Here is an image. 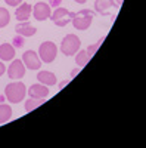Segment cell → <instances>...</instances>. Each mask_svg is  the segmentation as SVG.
Listing matches in <instances>:
<instances>
[{"label": "cell", "instance_id": "cell-25", "mask_svg": "<svg viewBox=\"0 0 146 148\" xmlns=\"http://www.w3.org/2000/svg\"><path fill=\"white\" fill-rule=\"evenodd\" d=\"M80 70H81L80 67H78V68H75V70H72V71H71V79H74V77L77 76V74L80 73Z\"/></svg>", "mask_w": 146, "mask_h": 148}, {"label": "cell", "instance_id": "cell-11", "mask_svg": "<svg viewBox=\"0 0 146 148\" xmlns=\"http://www.w3.org/2000/svg\"><path fill=\"white\" fill-rule=\"evenodd\" d=\"M33 14V6L30 3H21L19 6H16V10H15V16L16 19L21 22V21H28L30 16Z\"/></svg>", "mask_w": 146, "mask_h": 148}, {"label": "cell", "instance_id": "cell-21", "mask_svg": "<svg viewBox=\"0 0 146 148\" xmlns=\"http://www.w3.org/2000/svg\"><path fill=\"white\" fill-rule=\"evenodd\" d=\"M5 3H6L7 6L16 8V6H19V5L22 3V0H5Z\"/></svg>", "mask_w": 146, "mask_h": 148}, {"label": "cell", "instance_id": "cell-24", "mask_svg": "<svg viewBox=\"0 0 146 148\" xmlns=\"http://www.w3.org/2000/svg\"><path fill=\"white\" fill-rule=\"evenodd\" d=\"M6 73V65L3 64V61H0V77Z\"/></svg>", "mask_w": 146, "mask_h": 148}, {"label": "cell", "instance_id": "cell-16", "mask_svg": "<svg viewBox=\"0 0 146 148\" xmlns=\"http://www.w3.org/2000/svg\"><path fill=\"white\" fill-rule=\"evenodd\" d=\"M74 56H75V64H77L80 68L86 67V65L89 64V61L92 59V56L87 53V51H81V49H80V51H78Z\"/></svg>", "mask_w": 146, "mask_h": 148}, {"label": "cell", "instance_id": "cell-10", "mask_svg": "<svg viewBox=\"0 0 146 148\" xmlns=\"http://www.w3.org/2000/svg\"><path fill=\"white\" fill-rule=\"evenodd\" d=\"M15 33L21 34L24 37H33L35 33H37V28L34 25H31L30 21H21L15 25Z\"/></svg>", "mask_w": 146, "mask_h": 148}, {"label": "cell", "instance_id": "cell-9", "mask_svg": "<svg viewBox=\"0 0 146 148\" xmlns=\"http://www.w3.org/2000/svg\"><path fill=\"white\" fill-rule=\"evenodd\" d=\"M27 93L30 95V98H39V99H46V98L50 95V90H49V86L43 84V83H35L31 84L27 89Z\"/></svg>", "mask_w": 146, "mask_h": 148}, {"label": "cell", "instance_id": "cell-15", "mask_svg": "<svg viewBox=\"0 0 146 148\" xmlns=\"http://www.w3.org/2000/svg\"><path fill=\"white\" fill-rule=\"evenodd\" d=\"M12 107L9 104H0V125H5L12 119Z\"/></svg>", "mask_w": 146, "mask_h": 148}, {"label": "cell", "instance_id": "cell-1", "mask_svg": "<svg viewBox=\"0 0 146 148\" xmlns=\"http://www.w3.org/2000/svg\"><path fill=\"white\" fill-rule=\"evenodd\" d=\"M27 95V86L19 80H14L6 84L5 88V98L9 104H19L25 99Z\"/></svg>", "mask_w": 146, "mask_h": 148}, {"label": "cell", "instance_id": "cell-14", "mask_svg": "<svg viewBox=\"0 0 146 148\" xmlns=\"http://www.w3.org/2000/svg\"><path fill=\"white\" fill-rule=\"evenodd\" d=\"M37 80H39V83H43V84H46V86H55V84L58 83L55 73L46 71V70L37 73Z\"/></svg>", "mask_w": 146, "mask_h": 148}, {"label": "cell", "instance_id": "cell-22", "mask_svg": "<svg viewBox=\"0 0 146 148\" xmlns=\"http://www.w3.org/2000/svg\"><path fill=\"white\" fill-rule=\"evenodd\" d=\"M60 3H62V0H50V3H49V6H50L52 9L60 6Z\"/></svg>", "mask_w": 146, "mask_h": 148}, {"label": "cell", "instance_id": "cell-18", "mask_svg": "<svg viewBox=\"0 0 146 148\" xmlns=\"http://www.w3.org/2000/svg\"><path fill=\"white\" fill-rule=\"evenodd\" d=\"M10 22V14L5 8H0V28H5Z\"/></svg>", "mask_w": 146, "mask_h": 148}, {"label": "cell", "instance_id": "cell-20", "mask_svg": "<svg viewBox=\"0 0 146 148\" xmlns=\"http://www.w3.org/2000/svg\"><path fill=\"white\" fill-rule=\"evenodd\" d=\"M24 45H25V37L21 36V34H16L14 39H12V46H14L15 49L16 47H22Z\"/></svg>", "mask_w": 146, "mask_h": 148}, {"label": "cell", "instance_id": "cell-23", "mask_svg": "<svg viewBox=\"0 0 146 148\" xmlns=\"http://www.w3.org/2000/svg\"><path fill=\"white\" fill-rule=\"evenodd\" d=\"M69 82H71V80H64V82H60V83H58V89H59V90H62V89L65 88V86H67V84L69 83Z\"/></svg>", "mask_w": 146, "mask_h": 148}, {"label": "cell", "instance_id": "cell-4", "mask_svg": "<svg viewBox=\"0 0 146 148\" xmlns=\"http://www.w3.org/2000/svg\"><path fill=\"white\" fill-rule=\"evenodd\" d=\"M37 53H39V56L41 59V62L52 64L53 61L56 59V56H58V46H56V43H53L50 40H46V42H43L40 45Z\"/></svg>", "mask_w": 146, "mask_h": 148}, {"label": "cell", "instance_id": "cell-2", "mask_svg": "<svg viewBox=\"0 0 146 148\" xmlns=\"http://www.w3.org/2000/svg\"><path fill=\"white\" fill-rule=\"evenodd\" d=\"M69 18L75 30L86 31L90 28L93 22V12L92 9H81L78 12H69Z\"/></svg>", "mask_w": 146, "mask_h": 148}, {"label": "cell", "instance_id": "cell-5", "mask_svg": "<svg viewBox=\"0 0 146 148\" xmlns=\"http://www.w3.org/2000/svg\"><path fill=\"white\" fill-rule=\"evenodd\" d=\"M25 65H24L22 59H12L10 64H9V68H6V73H7V77L10 80H21L24 76H25Z\"/></svg>", "mask_w": 146, "mask_h": 148}, {"label": "cell", "instance_id": "cell-8", "mask_svg": "<svg viewBox=\"0 0 146 148\" xmlns=\"http://www.w3.org/2000/svg\"><path fill=\"white\" fill-rule=\"evenodd\" d=\"M35 21H46L50 18L52 15V8L49 6V3H44V2H39L33 6V14Z\"/></svg>", "mask_w": 146, "mask_h": 148}, {"label": "cell", "instance_id": "cell-17", "mask_svg": "<svg viewBox=\"0 0 146 148\" xmlns=\"http://www.w3.org/2000/svg\"><path fill=\"white\" fill-rule=\"evenodd\" d=\"M46 99H39V98H28V99L25 101V104H24V107H25V111L27 113H31V111H34L35 108H39L41 104H44Z\"/></svg>", "mask_w": 146, "mask_h": 148}, {"label": "cell", "instance_id": "cell-13", "mask_svg": "<svg viewBox=\"0 0 146 148\" xmlns=\"http://www.w3.org/2000/svg\"><path fill=\"white\" fill-rule=\"evenodd\" d=\"M115 6H117L115 0H96L94 2V10L97 12V14H101V15H108L109 9H112Z\"/></svg>", "mask_w": 146, "mask_h": 148}, {"label": "cell", "instance_id": "cell-6", "mask_svg": "<svg viewBox=\"0 0 146 148\" xmlns=\"http://www.w3.org/2000/svg\"><path fill=\"white\" fill-rule=\"evenodd\" d=\"M50 19H52V22L55 24L56 27H65V25H68V22H71L69 10H68L67 8L58 6V8L52 9Z\"/></svg>", "mask_w": 146, "mask_h": 148}, {"label": "cell", "instance_id": "cell-26", "mask_svg": "<svg viewBox=\"0 0 146 148\" xmlns=\"http://www.w3.org/2000/svg\"><path fill=\"white\" fill-rule=\"evenodd\" d=\"M123 2H124V0H115V3H117V6H118V8H121V5H123Z\"/></svg>", "mask_w": 146, "mask_h": 148}, {"label": "cell", "instance_id": "cell-7", "mask_svg": "<svg viewBox=\"0 0 146 148\" xmlns=\"http://www.w3.org/2000/svg\"><path fill=\"white\" fill-rule=\"evenodd\" d=\"M22 62H24L27 70H31V71H37V70L41 68V59H40L39 53L34 52V51H25L24 52Z\"/></svg>", "mask_w": 146, "mask_h": 148}, {"label": "cell", "instance_id": "cell-19", "mask_svg": "<svg viewBox=\"0 0 146 148\" xmlns=\"http://www.w3.org/2000/svg\"><path fill=\"white\" fill-rule=\"evenodd\" d=\"M103 42H105V36H103V37H101V39H99V40H97L96 43H93V45H90V46H89V47L86 49V51H87V53H89L90 56H94V53L97 52V49H99V47H101V45H102Z\"/></svg>", "mask_w": 146, "mask_h": 148}, {"label": "cell", "instance_id": "cell-27", "mask_svg": "<svg viewBox=\"0 0 146 148\" xmlns=\"http://www.w3.org/2000/svg\"><path fill=\"white\" fill-rule=\"evenodd\" d=\"M74 2H75V3H80V5H84L87 0H74Z\"/></svg>", "mask_w": 146, "mask_h": 148}, {"label": "cell", "instance_id": "cell-12", "mask_svg": "<svg viewBox=\"0 0 146 148\" xmlns=\"http://www.w3.org/2000/svg\"><path fill=\"white\" fill-rule=\"evenodd\" d=\"M16 56V49L12 46V43H3L0 45V61H12Z\"/></svg>", "mask_w": 146, "mask_h": 148}, {"label": "cell", "instance_id": "cell-3", "mask_svg": "<svg viewBox=\"0 0 146 148\" xmlns=\"http://www.w3.org/2000/svg\"><path fill=\"white\" fill-rule=\"evenodd\" d=\"M81 47V40L77 34H67L60 42V52L65 56H74Z\"/></svg>", "mask_w": 146, "mask_h": 148}]
</instances>
